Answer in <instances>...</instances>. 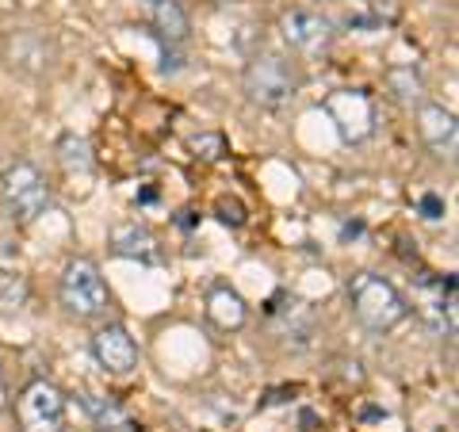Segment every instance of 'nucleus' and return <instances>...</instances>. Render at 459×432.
<instances>
[{
	"instance_id": "obj_1",
	"label": "nucleus",
	"mask_w": 459,
	"mask_h": 432,
	"mask_svg": "<svg viewBox=\"0 0 459 432\" xmlns=\"http://www.w3.org/2000/svg\"><path fill=\"white\" fill-rule=\"evenodd\" d=\"M344 295H349L352 318L364 329H371V333H391V329H398L410 318V302L402 298V291L391 280L376 276V272H356L349 287H344Z\"/></svg>"
},
{
	"instance_id": "obj_2",
	"label": "nucleus",
	"mask_w": 459,
	"mask_h": 432,
	"mask_svg": "<svg viewBox=\"0 0 459 432\" xmlns=\"http://www.w3.org/2000/svg\"><path fill=\"white\" fill-rule=\"evenodd\" d=\"M299 89H303L299 65L287 54H276V50L253 54L246 73H241V92H246V99L256 108H268V111L287 108L299 96Z\"/></svg>"
},
{
	"instance_id": "obj_3",
	"label": "nucleus",
	"mask_w": 459,
	"mask_h": 432,
	"mask_svg": "<svg viewBox=\"0 0 459 432\" xmlns=\"http://www.w3.org/2000/svg\"><path fill=\"white\" fill-rule=\"evenodd\" d=\"M57 298L69 318L77 322H96L104 318L108 307H111V295H108V283L100 276V264L89 261V256H74L62 272V283H57Z\"/></svg>"
},
{
	"instance_id": "obj_4",
	"label": "nucleus",
	"mask_w": 459,
	"mask_h": 432,
	"mask_svg": "<svg viewBox=\"0 0 459 432\" xmlns=\"http://www.w3.org/2000/svg\"><path fill=\"white\" fill-rule=\"evenodd\" d=\"M0 207L16 226H31L50 207V184L31 161H16L0 172Z\"/></svg>"
},
{
	"instance_id": "obj_5",
	"label": "nucleus",
	"mask_w": 459,
	"mask_h": 432,
	"mask_svg": "<svg viewBox=\"0 0 459 432\" xmlns=\"http://www.w3.org/2000/svg\"><path fill=\"white\" fill-rule=\"evenodd\" d=\"M20 432H65V394L50 379H31L16 394Z\"/></svg>"
},
{
	"instance_id": "obj_6",
	"label": "nucleus",
	"mask_w": 459,
	"mask_h": 432,
	"mask_svg": "<svg viewBox=\"0 0 459 432\" xmlns=\"http://www.w3.org/2000/svg\"><path fill=\"white\" fill-rule=\"evenodd\" d=\"M0 54H4V62L16 73H27V77H47L57 65V42L47 31H39V27H16V31H8L4 42H0Z\"/></svg>"
},
{
	"instance_id": "obj_7",
	"label": "nucleus",
	"mask_w": 459,
	"mask_h": 432,
	"mask_svg": "<svg viewBox=\"0 0 459 432\" xmlns=\"http://www.w3.org/2000/svg\"><path fill=\"white\" fill-rule=\"evenodd\" d=\"M280 35L283 42L291 47L295 54L303 57H322L333 50V23H329L322 12H310V8H283L280 12Z\"/></svg>"
},
{
	"instance_id": "obj_8",
	"label": "nucleus",
	"mask_w": 459,
	"mask_h": 432,
	"mask_svg": "<svg viewBox=\"0 0 459 432\" xmlns=\"http://www.w3.org/2000/svg\"><path fill=\"white\" fill-rule=\"evenodd\" d=\"M92 359L108 376H131L138 367V344L126 333V325L119 322H104L92 333Z\"/></svg>"
},
{
	"instance_id": "obj_9",
	"label": "nucleus",
	"mask_w": 459,
	"mask_h": 432,
	"mask_svg": "<svg viewBox=\"0 0 459 432\" xmlns=\"http://www.w3.org/2000/svg\"><path fill=\"white\" fill-rule=\"evenodd\" d=\"M418 134L437 157H455L459 146V126L455 115L440 104H418Z\"/></svg>"
},
{
	"instance_id": "obj_10",
	"label": "nucleus",
	"mask_w": 459,
	"mask_h": 432,
	"mask_svg": "<svg viewBox=\"0 0 459 432\" xmlns=\"http://www.w3.org/2000/svg\"><path fill=\"white\" fill-rule=\"evenodd\" d=\"M108 245H111L115 256H123V261H142V264L161 261V241H157L153 229L142 226V222H119V226H111Z\"/></svg>"
},
{
	"instance_id": "obj_11",
	"label": "nucleus",
	"mask_w": 459,
	"mask_h": 432,
	"mask_svg": "<svg viewBox=\"0 0 459 432\" xmlns=\"http://www.w3.org/2000/svg\"><path fill=\"white\" fill-rule=\"evenodd\" d=\"M207 322L219 329V333H238L241 325L249 322V302L241 298L230 283H214L207 291Z\"/></svg>"
},
{
	"instance_id": "obj_12",
	"label": "nucleus",
	"mask_w": 459,
	"mask_h": 432,
	"mask_svg": "<svg viewBox=\"0 0 459 432\" xmlns=\"http://www.w3.org/2000/svg\"><path fill=\"white\" fill-rule=\"evenodd\" d=\"M146 20L161 42H184L192 31L188 12H184L177 0H146Z\"/></svg>"
},
{
	"instance_id": "obj_13",
	"label": "nucleus",
	"mask_w": 459,
	"mask_h": 432,
	"mask_svg": "<svg viewBox=\"0 0 459 432\" xmlns=\"http://www.w3.org/2000/svg\"><path fill=\"white\" fill-rule=\"evenodd\" d=\"M386 89L398 104H425V81L413 73V65H394L391 73H386Z\"/></svg>"
},
{
	"instance_id": "obj_14",
	"label": "nucleus",
	"mask_w": 459,
	"mask_h": 432,
	"mask_svg": "<svg viewBox=\"0 0 459 432\" xmlns=\"http://www.w3.org/2000/svg\"><path fill=\"white\" fill-rule=\"evenodd\" d=\"M57 161H62L65 172H89L92 168L89 142L77 138V134H62V142H57Z\"/></svg>"
},
{
	"instance_id": "obj_15",
	"label": "nucleus",
	"mask_w": 459,
	"mask_h": 432,
	"mask_svg": "<svg viewBox=\"0 0 459 432\" xmlns=\"http://www.w3.org/2000/svg\"><path fill=\"white\" fill-rule=\"evenodd\" d=\"M27 298H31V283L20 272L0 268V310H20Z\"/></svg>"
},
{
	"instance_id": "obj_16",
	"label": "nucleus",
	"mask_w": 459,
	"mask_h": 432,
	"mask_svg": "<svg viewBox=\"0 0 459 432\" xmlns=\"http://www.w3.org/2000/svg\"><path fill=\"white\" fill-rule=\"evenodd\" d=\"M81 402H84V410H89L100 425H123V413H119V406H115V402L96 398V394H81Z\"/></svg>"
},
{
	"instance_id": "obj_17",
	"label": "nucleus",
	"mask_w": 459,
	"mask_h": 432,
	"mask_svg": "<svg viewBox=\"0 0 459 432\" xmlns=\"http://www.w3.org/2000/svg\"><path fill=\"white\" fill-rule=\"evenodd\" d=\"M192 150H195V157H204V161H219L226 153V142H222V134H199V138H192Z\"/></svg>"
},
{
	"instance_id": "obj_18",
	"label": "nucleus",
	"mask_w": 459,
	"mask_h": 432,
	"mask_svg": "<svg viewBox=\"0 0 459 432\" xmlns=\"http://www.w3.org/2000/svg\"><path fill=\"white\" fill-rule=\"evenodd\" d=\"M214 211H219V219H222L226 226H241V222H246V207H241L238 199H219V203H214Z\"/></svg>"
},
{
	"instance_id": "obj_19",
	"label": "nucleus",
	"mask_w": 459,
	"mask_h": 432,
	"mask_svg": "<svg viewBox=\"0 0 459 432\" xmlns=\"http://www.w3.org/2000/svg\"><path fill=\"white\" fill-rule=\"evenodd\" d=\"M421 219H429V222H440L444 219V199L440 195H421Z\"/></svg>"
},
{
	"instance_id": "obj_20",
	"label": "nucleus",
	"mask_w": 459,
	"mask_h": 432,
	"mask_svg": "<svg viewBox=\"0 0 459 432\" xmlns=\"http://www.w3.org/2000/svg\"><path fill=\"white\" fill-rule=\"evenodd\" d=\"M211 4H238V0H211Z\"/></svg>"
}]
</instances>
